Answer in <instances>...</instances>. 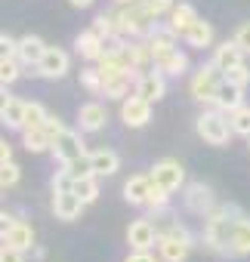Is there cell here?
Returning <instances> with one entry per match:
<instances>
[{"label":"cell","instance_id":"cell-18","mask_svg":"<svg viewBox=\"0 0 250 262\" xmlns=\"http://www.w3.org/2000/svg\"><path fill=\"white\" fill-rule=\"evenodd\" d=\"M152 185H155V182H152V176H149V173H145V176H130V179H127V185H123V201L133 204V207H145Z\"/></svg>","mask_w":250,"mask_h":262},{"label":"cell","instance_id":"cell-35","mask_svg":"<svg viewBox=\"0 0 250 262\" xmlns=\"http://www.w3.org/2000/svg\"><path fill=\"white\" fill-rule=\"evenodd\" d=\"M93 31H96L99 37H108V34H114V31H117V25H114V16H111V13H99V16L93 19Z\"/></svg>","mask_w":250,"mask_h":262},{"label":"cell","instance_id":"cell-38","mask_svg":"<svg viewBox=\"0 0 250 262\" xmlns=\"http://www.w3.org/2000/svg\"><path fill=\"white\" fill-rule=\"evenodd\" d=\"M71 185H74V176L62 167V170H56V176H53V191H71Z\"/></svg>","mask_w":250,"mask_h":262},{"label":"cell","instance_id":"cell-24","mask_svg":"<svg viewBox=\"0 0 250 262\" xmlns=\"http://www.w3.org/2000/svg\"><path fill=\"white\" fill-rule=\"evenodd\" d=\"M22 145H25L28 151H34V155H40V151H53V139H50V133H47L44 126L22 129Z\"/></svg>","mask_w":250,"mask_h":262},{"label":"cell","instance_id":"cell-19","mask_svg":"<svg viewBox=\"0 0 250 262\" xmlns=\"http://www.w3.org/2000/svg\"><path fill=\"white\" fill-rule=\"evenodd\" d=\"M74 47H77V53H80L87 62H99L102 53H105V40H102L93 28H90V31H80L77 40H74Z\"/></svg>","mask_w":250,"mask_h":262},{"label":"cell","instance_id":"cell-33","mask_svg":"<svg viewBox=\"0 0 250 262\" xmlns=\"http://www.w3.org/2000/svg\"><path fill=\"white\" fill-rule=\"evenodd\" d=\"M80 83H84L93 96H102V71H99V68H80Z\"/></svg>","mask_w":250,"mask_h":262},{"label":"cell","instance_id":"cell-16","mask_svg":"<svg viewBox=\"0 0 250 262\" xmlns=\"http://www.w3.org/2000/svg\"><path fill=\"white\" fill-rule=\"evenodd\" d=\"M195 244L182 241V237H170V234H161L158 237V250H161V262H185L189 253H192Z\"/></svg>","mask_w":250,"mask_h":262},{"label":"cell","instance_id":"cell-17","mask_svg":"<svg viewBox=\"0 0 250 262\" xmlns=\"http://www.w3.org/2000/svg\"><path fill=\"white\" fill-rule=\"evenodd\" d=\"M167 19H170V22H167V28H170L176 37H182V34H185L198 19H201V16H198V10H195L192 4H176V7H173V13H170Z\"/></svg>","mask_w":250,"mask_h":262},{"label":"cell","instance_id":"cell-42","mask_svg":"<svg viewBox=\"0 0 250 262\" xmlns=\"http://www.w3.org/2000/svg\"><path fill=\"white\" fill-rule=\"evenodd\" d=\"M19 50V40L10 37V34H0V59H13Z\"/></svg>","mask_w":250,"mask_h":262},{"label":"cell","instance_id":"cell-46","mask_svg":"<svg viewBox=\"0 0 250 262\" xmlns=\"http://www.w3.org/2000/svg\"><path fill=\"white\" fill-rule=\"evenodd\" d=\"M0 161H13V145L7 139H0Z\"/></svg>","mask_w":250,"mask_h":262},{"label":"cell","instance_id":"cell-40","mask_svg":"<svg viewBox=\"0 0 250 262\" xmlns=\"http://www.w3.org/2000/svg\"><path fill=\"white\" fill-rule=\"evenodd\" d=\"M44 129L50 133V139L56 142V136H62L65 129H68V126H65V123H62V120H59L56 114H47V120H44Z\"/></svg>","mask_w":250,"mask_h":262},{"label":"cell","instance_id":"cell-4","mask_svg":"<svg viewBox=\"0 0 250 262\" xmlns=\"http://www.w3.org/2000/svg\"><path fill=\"white\" fill-rule=\"evenodd\" d=\"M219 86H222V71H219L213 62L201 65V68L195 71V77L189 80V93H192V99H195V102H204V105H213V102H216Z\"/></svg>","mask_w":250,"mask_h":262},{"label":"cell","instance_id":"cell-22","mask_svg":"<svg viewBox=\"0 0 250 262\" xmlns=\"http://www.w3.org/2000/svg\"><path fill=\"white\" fill-rule=\"evenodd\" d=\"M90 164H93V173L96 176H114L120 170V158L111 151V148H99L90 155Z\"/></svg>","mask_w":250,"mask_h":262},{"label":"cell","instance_id":"cell-5","mask_svg":"<svg viewBox=\"0 0 250 262\" xmlns=\"http://www.w3.org/2000/svg\"><path fill=\"white\" fill-rule=\"evenodd\" d=\"M182 201H185V210L195 213V216H201V219H207L216 210V194H213V188L207 182H185Z\"/></svg>","mask_w":250,"mask_h":262},{"label":"cell","instance_id":"cell-26","mask_svg":"<svg viewBox=\"0 0 250 262\" xmlns=\"http://www.w3.org/2000/svg\"><path fill=\"white\" fill-rule=\"evenodd\" d=\"M0 123H4L7 129H25V102L22 99H13L10 105H7V111L0 114Z\"/></svg>","mask_w":250,"mask_h":262},{"label":"cell","instance_id":"cell-25","mask_svg":"<svg viewBox=\"0 0 250 262\" xmlns=\"http://www.w3.org/2000/svg\"><path fill=\"white\" fill-rule=\"evenodd\" d=\"M4 241H7V244H13L16 250H25V253H28V250L34 247V228H31L28 222L16 219V225L10 228V234H7Z\"/></svg>","mask_w":250,"mask_h":262},{"label":"cell","instance_id":"cell-8","mask_svg":"<svg viewBox=\"0 0 250 262\" xmlns=\"http://www.w3.org/2000/svg\"><path fill=\"white\" fill-rule=\"evenodd\" d=\"M53 158L59 164H68V161H77V158H87V145H84V136L77 129H65L62 136H56L53 142Z\"/></svg>","mask_w":250,"mask_h":262},{"label":"cell","instance_id":"cell-20","mask_svg":"<svg viewBox=\"0 0 250 262\" xmlns=\"http://www.w3.org/2000/svg\"><path fill=\"white\" fill-rule=\"evenodd\" d=\"M244 62V50L235 43V37L232 40H222L216 50H213V65L219 68V71H228L232 65H241Z\"/></svg>","mask_w":250,"mask_h":262},{"label":"cell","instance_id":"cell-47","mask_svg":"<svg viewBox=\"0 0 250 262\" xmlns=\"http://www.w3.org/2000/svg\"><path fill=\"white\" fill-rule=\"evenodd\" d=\"M68 4H71V7H77V10H87V7H93V4H96V0H68Z\"/></svg>","mask_w":250,"mask_h":262},{"label":"cell","instance_id":"cell-44","mask_svg":"<svg viewBox=\"0 0 250 262\" xmlns=\"http://www.w3.org/2000/svg\"><path fill=\"white\" fill-rule=\"evenodd\" d=\"M13 225H16V216H10V213L0 210V241L10 234V228H13Z\"/></svg>","mask_w":250,"mask_h":262},{"label":"cell","instance_id":"cell-3","mask_svg":"<svg viewBox=\"0 0 250 262\" xmlns=\"http://www.w3.org/2000/svg\"><path fill=\"white\" fill-rule=\"evenodd\" d=\"M195 129H198V136H201L207 145H216V148H219V145H225V142H228V136L235 133L228 114H225V111H219V108L204 111V114L195 120Z\"/></svg>","mask_w":250,"mask_h":262},{"label":"cell","instance_id":"cell-10","mask_svg":"<svg viewBox=\"0 0 250 262\" xmlns=\"http://www.w3.org/2000/svg\"><path fill=\"white\" fill-rule=\"evenodd\" d=\"M133 93H139V96H142V99H149V102L164 99V96H167V74H161L158 68L142 71V74H139V80H136V86H133Z\"/></svg>","mask_w":250,"mask_h":262},{"label":"cell","instance_id":"cell-34","mask_svg":"<svg viewBox=\"0 0 250 262\" xmlns=\"http://www.w3.org/2000/svg\"><path fill=\"white\" fill-rule=\"evenodd\" d=\"M74 179H84V176H96L93 173V164H90V155L87 158H77V161H68V164H62Z\"/></svg>","mask_w":250,"mask_h":262},{"label":"cell","instance_id":"cell-1","mask_svg":"<svg viewBox=\"0 0 250 262\" xmlns=\"http://www.w3.org/2000/svg\"><path fill=\"white\" fill-rule=\"evenodd\" d=\"M204 247L216 256H250V216L235 204L216 207L204 219Z\"/></svg>","mask_w":250,"mask_h":262},{"label":"cell","instance_id":"cell-11","mask_svg":"<svg viewBox=\"0 0 250 262\" xmlns=\"http://www.w3.org/2000/svg\"><path fill=\"white\" fill-rule=\"evenodd\" d=\"M127 244H130V250H152V247L158 244V228H155V222H152V219H136V222H130V228H127Z\"/></svg>","mask_w":250,"mask_h":262},{"label":"cell","instance_id":"cell-45","mask_svg":"<svg viewBox=\"0 0 250 262\" xmlns=\"http://www.w3.org/2000/svg\"><path fill=\"white\" fill-rule=\"evenodd\" d=\"M13 99H16V96H10V86H7V83H0V114L7 111V105H10Z\"/></svg>","mask_w":250,"mask_h":262},{"label":"cell","instance_id":"cell-28","mask_svg":"<svg viewBox=\"0 0 250 262\" xmlns=\"http://www.w3.org/2000/svg\"><path fill=\"white\" fill-rule=\"evenodd\" d=\"M22 74H25V71H22V62H19L16 56H13V59H0V83L13 86Z\"/></svg>","mask_w":250,"mask_h":262},{"label":"cell","instance_id":"cell-32","mask_svg":"<svg viewBox=\"0 0 250 262\" xmlns=\"http://www.w3.org/2000/svg\"><path fill=\"white\" fill-rule=\"evenodd\" d=\"M44 120H47V108L40 102H25V129L44 126Z\"/></svg>","mask_w":250,"mask_h":262},{"label":"cell","instance_id":"cell-36","mask_svg":"<svg viewBox=\"0 0 250 262\" xmlns=\"http://www.w3.org/2000/svg\"><path fill=\"white\" fill-rule=\"evenodd\" d=\"M167 204H170V191H167V188H161V185H152L145 207H149V210H164Z\"/></svg>","mask_w":250,"mask_h":262},{"label":"cell","instance_id":"cell-30","mask_svg":"<svg viewBox=\"0 0 250 262\" xmlns=\"http://www.w3.org/2000/svg\"><path fill=\"white\" fill-rule=\"evenodd\" d=\"M222 80L225 83H232V86H241V90H247L250 86V68L241 62V65H232L228 71H222Z\"/></svg>","mask_w":250,"mask_h":262},{"label":"cell","instance_id":"cell-7","mask_svg":"<svg viewBox=\"0 0 250 262\" xmlns=\"http://www.w3.org/2000/svg\"><path fill=\"white\" fill-rule=\"evenodd\" d=\"M120 120L127 123V126H133V129L145 126V123L152 120V102L142 99L139 93L127 96V99H120Z\"/></svg>","mask_w":250,"mask_h":262},{"label":"cell","instance_id":"cell-6","mask_svg":"<svg viewBox=\"0 0 250 262\" xmlns=\"http://www.w3.org/2000/svg\"><path fill=\"white\" fill-rule=\"evenodd\" d=\"M149 176H152V182H155V185L167 188L170 194H173V191H179V188H185V170H182V164H179V161H173V158L158 161V164L149 170Z\"/></svg>","mask_w":250,"mask_h":262},{"label":"cell","instance_id":"cell-41","mask_svg":"<svg viewBox=\"0 0 250 262\" xmlns=\"http://www.w3.org/2000/svg\"><path fill=\"white\" fill-rule=\"evenodd\" d=\"M235 43L244 50V56H250V22H241L235 31Z\"/></svg>","mask_w":250,"mask_h":262},{"label":"cell","instance_id":"cell-43","mask_svg":"<svg viewBox=\"0 0 250 262\" xmlns=\"http://www.w3.org/2000/svg\"><path fill=\"white\" fill-rule=\"evenodd\" d=\"M123 262H158V259L152 256V250H130V256Z\"/></svg>","mask_w":250,"mask_h":262},{"label":"cell","instance_id":"cell-31","mask_svg":"<svg viewBox=\"0 0 250 262\" xmlns=\"http://www.w3.org/2000/svg\"><path fill=\"white\" fill-rule=\"evenodd\" d=\"M228 120H232V129H235V133L238 136H250V108L247 105H241V108H235L232 114H228Z\"/></svg>","mask_w":250,"mask_h":262},{"label":"cell","instance_id":"cell-13","mask_svg":"<svg viewBox=\"0 0 250 262\" xmlns=\"http://www.w3.org/2000/svg\"><path fill=\"white\" fill-rule=\"evenodd\" d=\"M155 68H158L161 74H167V77H182V74L189 71V56H185L179 47H173V50L155 56Z\"/></svg>","mask_w":250,"mask_h":262},{"label":"cell","instance_id":"cell-21","mask_svg":"<svg viewBox=\"0 0 250 262\" xmlns=\"http://www.w3.org/2000/svg\"><path fill=\"white\" fill-rule=\"evenodd\" d=\"M241 105H244V90H241V86H232V83H225V80H222V86H219V93H216L213 108H219V111L232 114V111H235V108H241Z\"/></svg>","mask_w":250,"mask_h":262},{"label":"cell","instance_id":"cell-50","mask_svg":"<svg viewBox=\"0 0 250 262\" xmlns=\"http://www.w3.org/2000/svg\"><path fill=\"white\" fill-rule=\"evenodd\" d=\"M0 191H4V188H0Z\"/></svg>","mask_w":250,"mask_h":262},{"label":"cell","instance_id":"cell-37","mask_svg":"<svg viewBox=\"0 0 250 262\" xmlns=\"http://www.w3.org/2000/svg\"><path fill=\"white\" fill-rule=\"evenodd\" d=\"M173 0H145V10L155 16V19H164V16H170L173 13Z\"/></svg>","mask_w":250,"mask_h":262},{"label":"cell","instance_id":"cell-39","mask_svg":"<svg viewBox=\"0 0 250 262\" xmlns=\"http://www.w3.org/2000/svg\"><path fill=\"white\" fill-rule=\"evenodd\" d=\"M0 262H25V250H16L13 244H0Z\"/></svg>","mask_w":250,"mask_h":262},{"label":"cell","instance_id":"cell-29","mask_svg":"<svg viewBox=\"0 0 250 262\" xmlns=\"http://www.w3.org/2000/svg\"><path fill=\"white\" fill-rule=\"evenodd\" d=\"M22 179V167L16 161H0V188H13Z\"/></svg>","mask_w":250,"mask_h":262},{"label":"cell","instance_id":"cell-9","mask_svg":"<svg viewBox=\"0 0 250 262\" xmlns=\"http://www.w3.org/2000/svg\"><path fill=\"white\" fill-rule=\"evenodd\" d=\"M68 65H71V59H68V53L65 50H59V47H47V53H44V59L37 62V77H47V80H59V77H65L68 74Z\"/></svg>","mask_w":250,"mask_h":262},{"label":"cell","instance_id":"cell-2","mask_svg":"<svg viewBox=\"0 0 250 262\" xmlns=\"http://www.w3.org/2000/svg\"><path fill=\"white\" fill-rule=\"evenodd\" d=\"M114 25L123 37H149L158 28V19L145 10V4H127L114 13Z\"/></svg>","mask_w":250,"mask_h":262},{"label":"cell","instance_id":"cell-49","mask_svg":"<svg viewBox=\"0 0 250 262\" xmlns=\"http://www.w3.org/2000/svg\"><path fill=\"white\" fill-rule=\"evenodd\" d=\"M247 142H250V136H247Z\"/></svg>","mask_w":250,"mask_h":262},{"label":"cell","instance_id":"cell-23","mask_svg":"<svg viewBox=\"0 0 250 262\" xmlns=\"http://www.w3.org/2000/svg\"><path fill=\"white\" fill-rule=\"evenodd\" d=\"M182 40H185L189 47H195V50H204V47H210V43H213V25H210V22H204V19H198V22L182 34Z\"/></svg>","mask_w":250,"mask_h":262},{"label":"cell","instance_id":"cell-14","mask_svg":"<svg viewBox=\"0 0 250 262\" xmlns=\"http://www.w3.org/2000/svg\"><path fill=\"white\" fill-rule=\"evenodd\" d=\"M105 120H108V111H105V105H99V102H87V105H80V111H77L80 133H99V129L105 126Z\"/></svg>","mask_w":250,"mask_h":262},{"label":"cell","instance_id":"cell-48","mask_svg":"<svg viewBox=\"0 0 250 262\" xmlns=\"http://www.w3.org/2000/svg\"><path fill=\"white\" fill-rule=\"evenodd\" d=\"M127 4H145V0H117V7H127Z\"/></svg>","mask_w":250,"mask_h":262},{"label":"cell","instance_id":"cell-15","mask_svg":"<svg viewBox=\"0 0 250 262\" xmlns=\"http://www.w3.org/2000/svg\"><path fill=\"white\" fill-rule=\"evenodd\" d=\"M44 53H47V43H44L37 34H25V37H19L16 59H19L22 65H28V68H37V62L44 59Z\"/></svg>","mask_w":250,"mask_h":262},{"label":"cell","instance_id":"cell-27","mask_svg":"<svg viewBox=\"0 0 250 262\" xmlns=\"http://www.w3.org/2000/svg\"><path fill=\"white\" fill-rule=\"evenodd\" d=\"M96 179H99V176H84V179H74L71 191H74L84 204H93V201L99 198V185H96Z\"/></svg>","mask_w":250,"mask_h":262},{"label":"cell","instance_id":"cell-12","mask_svg":"<svg viewBox=\"0 0 250 262\" xmlns=\"http://www.w3.org/2000/svg\"><path fill=\"white\" fill-rule=\"evenodd\" d=\"M84 207H87V204H84L74 191H53V213H56V219L74 222V219H80Z\"/></svg>","mask_w":250,"mask_h":262}]
</instances>
